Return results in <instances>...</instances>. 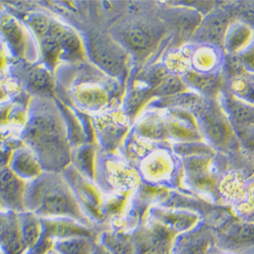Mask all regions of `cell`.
Listing matches in <instances>:
<instances>
[{
	"label": "cell",
	"mask_w": 254,
	"mask_h": 254,
	"mask_svg": "<svg viewBox=\"0 0 254 254\" xmlns=\"http://www.w3.org/2000/svg\"><path fill=\"white\" fill-rule=\"evenodd\" d=\"M164 32L165 24L157 23V20H133L118 30V43L136 56H147L158 46Z\"/></svg>",
	"instance_id": "1"
},
{
	"label": "cell",
	"mask_w": 254,
	"mask_h": 254,
	"mask_svg": "<svg viewBox=\"0 0 254 254\" xmlns=\"http://www.w3.org/2000/svg\"><path fill=\"white\" fill-rule=\"evenodd\" d=\"M90 52L96 64L107 74L122 78L127 73V51L111 37L96 34L90 37Z\"/></svg>",
	"instance_id": "2"
},
{
	"label": "cell",
	"mask_w": 254,
	"mask_h": 254,
	"mask_svg": "<svg viewBox=\"0 0 254 254\" xmlns=\"http://www.w3.org/2000/svg\"><path fill=\"white\" fill-rule=\"evenodd\" d=\"M28 139L34 149L43 156L48 155V145L50 151L59 152L66 157V144L63 137L62 128L57 118L53 115H40L31 121Z\"/></svg>",
	"instance_id": "3"
},
{
	"label": "cell",
	"mask_w": 254,
	"mask_h": 254,
	"mask_svg": "<svg viewBox=\"0 0 254 254\" xmlns=\"http://www.w3.org/2000/svg\"><path fill=\"white\" fill-rule=\"evenodd\" d=\"M200 127L205 136L217 146L227 145L233 136L229 120L216 104H210L200 111Z\"/></svg>",
	"instance_id": "4"
},
{
	"label": "cell",
	"mask_w": 254,
	"mask_h": 254,
	"mask_svg": "<svg viewBox=\"0 0 254 254\" xmlns=\"http://www.w3.org/2000/svg\"><path fill=\"white\" fill-rule=\"evenodd\" d=\"M229 27L230 20L228 15L224 12H215L202 19L192 38L200 43L223 45Z\"/></svg>",
	"instance_id": "5"
},
{
	"label": "cell",
	"mask_w": 254,
	"mask_h": 254,
	"mask_svg": "<svg viewBox=\"0 0 254 254\" xmlns=\"http://www.w3.org/2000/svg\"><path fill=\"white\" fill-rule=\"evenodd\" d=\"M202 16L196 9L175 7L167 11V23L180 39L192 37L202 22Z\"/></svg>",
	"instance_id": "6"
},
{
	"label": "cell",
	"mask_w": 254,
	"mask_h": 254,
	"mask_svg": "<svg viewBox=\"0 0 254 254\" xmlns=\"http://www.w3.org/2000/svg\"><path fill=\"white\" fill-rule=\"evenodd\" d=\"M167 128L170 134L178 140L192 142L201 138L198 125L195 123L194 118L183 111H174L171 113Z\"/></svg>",
	"instance_id": "7"
},
{
	"label": "cell",
	"mask_w": 254,
	"mask_h": 254,
	"mask_svg": "<svg viewBox=\"0 0 254 254\" xmlns=\"http://www.w3.org/2000/svg\"><path fill=\"white\" fill-rule=\"evenodd\" d=\"M253 38V31L246 23H236L230 25L225 39L224 46L231 54L243 52L249 47Z\"/></svg>",
	"instance_id": "8"
},
{
	"label": "cell",
	"mask_w": 254,
	"mask_h": 254,
	"mask_svg": "<svg viewBox=\"0 0 254 254\" xmlns=\"http://www.w3.org/2000/svg\"><path fill=\"white\" fill-rule=\"evenodd\" d=\"M185 81L195 90L205 95H213L220 90L222 78L216 73H202L188 70L185 73Z\"/></svg>",
	"instance_id": "9"
},
{
	"label": "cell",
	"mask_w": 254,
	"mask_h": 254,
	"mask_svg": "<svg viewBox=\"0 0 254 254\" xmlns=\"http://www.w3.org/2000/svg\"><path fill=\"white\" fill-rule=\"evenodd\" d=\"M226 109L235 122L244 126L254 125V105L227 98Z\"/></svg>",
	"instance_id": "10"
},
{
	"label": "cell",
	"mask_w": 254,
	"mask_h": 254,
	"mask_svg": "<svg viewBox=\"0 0 254 254\" xmlns=\"http://www.w3.org/2000/svg\"><path fill=\"white\" fill-rule=\"evenodd\" d=\"M190 62L197 72L210 73L218 64V56L211 47H200L191 55Z\"/></svg>",
	"instance_id": "11"
},
{
	"label": "cell",
	"mask_w": 254,
	"mask_h": 254,
	"mask_svg": "<svg viewBox=\"0 0 254 254\" xmlns=\"http://www.w3.org/2000/svg\"><path fill=\"white\" fill-rule=\"evenodd\" d=\"M171 169V159L164 153L151 156L145 162V170L152 177L165 176Z\"/></svg>",
	"instance_id": "12"
},
{
	"label": "cell",
	"mask_w": 254,
	"mask_h": 254,
	"mask_svg": "<svg viewBox=\"0 0 254 254\" xmlns=\"http://www.w3.org/2000/svg\"><path fill=\"white\" fill-rule=\"evenodd\" d=\"M139 132L147 138L162 139L167 135L168 128L166 123L159 117L151 116L139 126Z\"/></svg>",
	"instance_id": "13"
},
{
	"label": "cell",
	"mask_w": 254,
	"mask_h": 254,
	"mask_svg": "<svg viewBox=\"0 0 254 254\" xmlns=\"http://www.w3.org/2000/svg\"><path fill=\"white\" fill-rule=\"evenodd\" d=\"M231 91L237 97L254 105V83L248 78L242 75L233 78L231 82Z\"/></svg>",
	"instance_id": "14"
},
{
	"label": "cell",
	"mask_w": 254,
	"mask_h": 254,
	"mask_svg": "<svg viewBox=\"0 0 254 254\" xmlns=\"http://www.w3.org/2000/svg\"><path fill=\"white\" fill-rule=\"evenodd\" d=\"M185 82L177 75H168L156 88V94L160 96L172 97L185 90Z\"/></svg>",
	"instance_id": "15"
},
{
	"label": "cell",
	"mask_w": 254,
	"mask_h": 254,
	"mask_svg": "<svg viewBox=\"0 0 254 254\" xmlns=\"http://www.w3.org/2000/svg\"><path fill=\"white\" fill-rule=\"evenodd\" d=\"M191 55H192L191 53L188 54L184 50L169 54L165 61L166 68L175 73H180V72L186 73V70L190 64Z\"/></svg>",
	"instance_id": "16"
},
{
	"label": "cell",
	"mask_w": 254,
	"mask_h": 254,
	"mask_svg": "<svg viewBox=\"0 0 254 254\" xmlns=\"http://www.w3.org/2000/svg\"><path fill=\"white\" fill-rule=\"evenodd\" d=\"M193 142V141H192ZM178 153L183 155H201V154H207L210 153L211 150L208 146H204V144L201 143H182L179 144V146L176 149Z\"/></svg>",
	"instance_id": "17"
},
{
	"label": "cell",
	"mask_w": 254,
	"mask_h": 254,
	"mask_svg": "<svg viewBox=\"0 0 254 254\" xmlns=\"http://www.w3.org/2000/svg\"><path fill=\"white\" fill-rule=\"evenodd\" d=\"M244 73L254 74V45L248 47L239 55Z\"/></svg>",
	"instance_id": "18"
},
{
	"label": "cell",
	"mask_w": 254,
	"mask_h": 254,
	"mask_svg": "<svg viewBox=\"0 0 254 254\" xmlns=\"http://www.w3.org/2000/svg\"><path fill=\"white\" fill-rule=\"evenodd\" d=\"M245 130L240 131V137L245 145L254 152V127H245Z\"/></svg>",
	"instance_id": "19"
}]
</instances>
